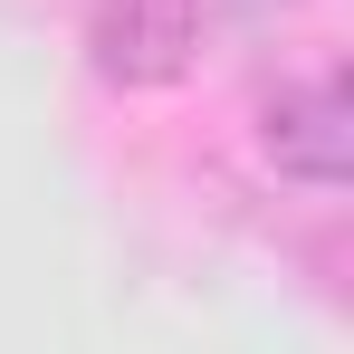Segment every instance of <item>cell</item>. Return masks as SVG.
Returning a JSON list of instances; mask_svg holds the SVG:
<instances>
[{"instance_id": "3", "label": "cell", "mask_w": 354, "mask_h": 354, "mask_svg": "<svg viewBox=\"0 0 354 354\" xmlns=\"http://www.w3.org/2000/svg\"><path fill=\"white\" fill-rule=\"evenodd\" d=\"M239 10H249V19H268V0H239Z\"/></svg>"}, {"instance_id": "1", "label": "cell", "mask_w": 354, "mask_h": 354, "mask_svg": "<svg viewBox=\"0 0 354 354\" xmlns=\"http://www.w3.org/2000/svg\"><path fill=\"white\" fill-rule=\"evenodd\" d=\"M259 153L278 182L306 192H345L354 182V96L345 77H288L259 96Z\"/></svg>"}, {"instance_id": "2", "label": "cell", "mask_w": 354, "mask_h": 354, "mask_svg": "<svg viewBox=\"0 0 354 354\" xmlns=\"http://www.w3.org/2000/svg\"><path fill=\"white\" fill-rule=\"evenodd\" d=\"M201 48V0H86V67L144 96V86H173Z\"/></svg>"}]
</instances>
